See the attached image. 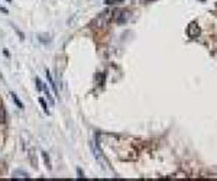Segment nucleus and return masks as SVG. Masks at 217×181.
Instances as JSON below:
<instances>
[{
	"label": "nucleus",
	"mask_w": 217,
	"mask_h": 181,
	"mask_svg": "<svg viewBox=\"0 0 217 181\" xmlns=\"http://www.w3.org/2000/svg\"><path fill=\"white\" fill-rule=\"evenodd\" d=\"M129 12L127 10H120V12H117V15H116V22L117 23H124V22H127V19H129Z\"/></svg>",
	"instance_id": "f257e3e1"
},
{
	"label": "nucleus",
	"mask_w": 217,
	"mask_h": 181,
	"mask_svg": "<svg viewBox=\"0 0 217 181\" xmlns=\"http://www.w3.org/2000/svg\"><path fill=\"white\" fill-rule=\"evenodd\" d=\"M198 33H200V29H198V26L193 22L191 25L188 26V35H190V38H197L198 36Z\"/></svg>",
	"instance_id": "f03ea898"
},
{
	"label": "nucleus",
	"mask_w": 217,
	"mask_h": 181,
	"mask_svg": "<svg viewBox=\"0 0 217 181\" xmlns=\"http://www.w3.org/2000/svg\"><path fill=\"white\" fill-rule=\"evenodd\" d=\"M13 178H30V177H29V174L26 171H23V170H16V171L13 172Z\"/></svg>",
	"instance_id": "7ed1b4c3"
},
{
	"label": "nucleus",
	"mask_w": 217,
	"mask_h": 181,
	"mask_svg": "<svg viewBox=\"0 0 217 181\" xmlns=\"http://www.w3.org/2000/svg\"><path fill=\"white\" fill-rule=\"evenodd\" d=\"M38 39H39V42H42V44H49L52 41L51 35H45V33H41L38 36Z\"/></svg>",
	"instance_id": "20e7f679"
},
{
	"label": "nucleus",
	"mask_w": 217,
	"mask_h": 181,
	"mask_svg": "<svg viewBox=\"0 0 217 181\" xmlns=\"http://www.w3.org/2000/svg\"><path fill=\"white\" fill-rule=\"evenodd\" d=\"M47 78H48V81H49V84H51V87L54 88V93H55L57 97H58V88H57V86H55V83H54V80H52L51 74H49V71H47Z\"/></svg>",
	"instance_id": "39448f33"
},
{
	"label": "nucleus",
	"mask_w": 217,
	"mask_h": 181,
	"mask_svg": "<svg viewBox=\"0 0 217 181\" xmlns=\"http://www.w3.org/2000/svg\"><path fill=\"white\" fill-rule=\"evenodd\" d=\"M4 122H6V110L4 107L0 106V123H4Z\"/></svg>",
	"instance_id": "423d86ee"
},
{
	"label": "nucleus",
	"mask_w": 217,
	"mask_h": 181,
	"mask_svg": "<svg viewBox=\"0 0 217 181\" xmlns=\"http://www.w3.org/2000/svg\"><path fill=\"white\" fill-rule=\"evenodd\" d=\"M39 103H41V106H42V109H44V112L47 114H49V110H48V105H47V102H45V99H39Z\"/></svg>",
	"instance_id": "0eeeda50"
},
{
	"label": "nucleus",
	"mask_w": 217,
	"mask_h": 181,
	"mask_svg": "<svg viewBox=\"0 0 217 181\" xmlns=\"http://www.w3.org/2000/svg\"><path fill=\"white\" fill-rule=\"evenodd\" d=\"M12 99H13V102H15V103H16V106H18V107H19V109H23V105H22V103H20V100L19 99H18V96L15 94V93H12Z\"/></svg>",
	"instance_id": "6e6552de"
},
{
	"label": "nucleus",
	"mask_w": 217,
	"mask_h": 181,
	"mask_svg": "<svg viewBox=\"0 0 217 181\" xmlns=\"http://www.w3.org/2000/svg\"><path fill=\"white\" fill-rule=\"evenodd\" d=\"M42 157H44V161H45V164H47L48 170H51L52 167H51V161H49V155H48L47 152H42Z\"/></svg>",
	"instance_id": "1a4fd4ad"
},
{
	"label": "nucleus",
	"mask_w": 217,
	"mask_h": 181,
	"mask_svg": "<svg viewBox=\"0 0 217 181\" xmlns=\"http://www.w3.org/2000/svg\"><path fill=\"white\" fill-rule=\"evenodd\" d=\"M35 83H36V88H38L39 91H42V81H41V78H39V77H36V78H35Z\"/></svg>",
	"instance_id": "9d476101"
},
{
	"label": "nucleus",
	"mask_w": 217,
	"mask_h": 181,
	"mask_svg": "<svg viewBox=\"0 0 217 181\" xmlns=\"http://www.w3.org/2000/svg\"><path fill=\"white\" fill-rule=\"evenodd\" d=\"M119 1H123V0H106L107 4H113V3H119Z\"/></svg>",
	"instance_id": "9b49d317"
},
{
	"label": "nucleus",
	"mask_w": 217,
	"mask_h": 181,
	"mask_svg": "<svg viewBox=\"0 0 217 181\" xmlns=\"http://www.w3.org/2000/svg\"><path fill=\"white\" fill-rule=\"evenodd\" d=\"M77 174H78V177H80V178H84V172L81 171L80 168H77Z\"/></svg>",
	"instance_id": "f8f14e48"
},
{
	"label": "nucleus",
	"mask_w": 217,
	"mask_h": 181,
	"mask_svg": "<svg viewBox=\"0 0 217 181\" xmlns=\"http://www.w3.org/2000/svg\"><path fill=\"white\" fill-rule=\"evenodd\" d=\"M0 12H3L4 15H7V13H9V12H7V9H6V7H3L1 4H0Z\"/></svg>",
	"instance_id": "ddd939ff"
},
{
	"label": "nucleus",
	"mask_w": 217,
	"mask_h": 181,
	"mask_svg": "<svg viewBox=\"0 0 217 181\" xmlns=\"http://www.w3.org/2000/svg\"><path fill=\"white\" fill-rule=\"evenodd\" d=\"M6 1H7V3H12V1H13V0H6Z\"/></svg>",
	"instance_id": "4468645a"
},
{
	"label": "nucleus",
	"mask_w": 217,
	"mask_h": 181,
	"mask_svg": "<svg viewBox=\"0 0 217 181\" xmlns=\"http://www.w3.org/2000/svg\"><path fill=\"white\" fill-rule=\"evenodd\" d=\"M0 78H1V74H0Z\"/></svg>",
	"instance_id": "2eb2a0df"
}]
</instances>
